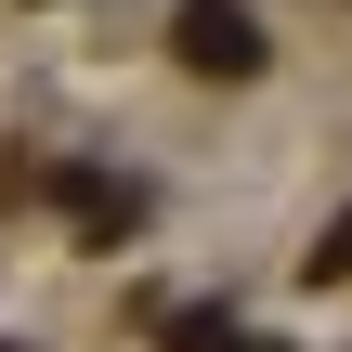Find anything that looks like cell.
Listing matches in <instances>:
<instances>
[{"instance_id": "6da1fadb", "label": "cell", "mask_w": 352, "mask_h": 352, "mask_svg": "<svg viewBox=\"0 0 352 352\" xmlns=\"http://www.w3.org/2000/svg\"><path fill=\"white\" fill-rule=\"evenodd\" d=\"M170 52H183L196 78H248V65H261V13H248V0H183V13H170Z\"/></svg>"}, {"instance_id": "7a4b0ae2", "label": "cell", "mask_w": 352, "mask_h": 352, "mask_svg": "<svg viewBox=\"0 0 352 352\" xmlns=\"http://www.w3.org/2000/svg\"><path fill=\"white\" fill-rule=\"evenodd\" d=\"M300 274H314V287H340V274H352V209L327 222V235H314V261H300Z\"/></svg>"}, {"instance_id": "3957f363", "label": "cell", "mask_w": 352, "mask_h": 352, "mask_svg": "<svg viewBox=\"0 0 352 352\" xmlns=\"http://www.w3.org/2000/svg\"><path fill=\"white\" fill-rule=\"evenodd\" d=\"M170 352H235V314H183V327H170Z\"/></svg>"}, {"instance_id": "277c9868", "label": "cell", "mask_w": 352, "mask_h": 352, "mask_svg": "<svg viewBox=\"0 0 352 352\" xmlns=\"http://www.w3.org/2000/svg\"><path fill=\"white\" fill-rule=\"evenodd\" d=\"M248 352H287V340H248Z\"/></svg>"}]
</instances>
